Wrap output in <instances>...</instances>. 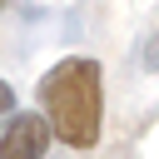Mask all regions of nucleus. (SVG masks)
<instances>
[{
    "label": "nucleus",
    "mask_w": 159,
    "mask_h": 159,
    "mask_svg": "<svg viewBox=\"0 0 159 159\" xmlns=\"http://www.w3.org/2000/svg\"><path fill=\"white\" fill-rule=\"evenodd\" d=\"M40 104H45V119H50L60 144L94 149L99 124H104V70H99V60H84V55L60 60L40 80Z\"/></svg>",
    "instance_id": "1"
},
{
    "label": "nucleus",
    "mask_w": 159,
    "mask_h": 159,
    "mask_svg": "<svg viewBox=\"0 0 159 159\" xmlns=\"http://www.w3.org/2000/svg\"><path fill=\"white\" fill-rule=\"evenodd\" d=\"M50 119L40 114H10L5 119V134H0V159H40L45 144H50Z\"/></svg>",
    "instance_id": "2"
}]
</instances>
